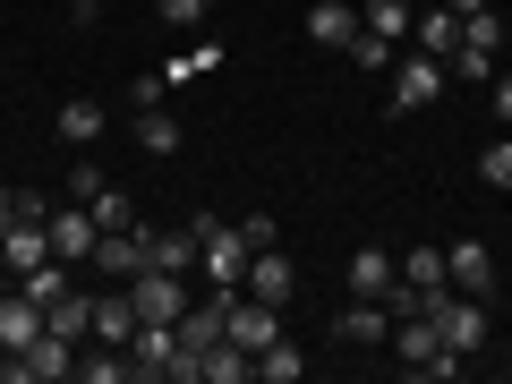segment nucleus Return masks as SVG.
Here are the masks:
<instances>
[{
	"label": "nucleus",
	"mask_w": 512,
	"mask_h": 384,
	"mask_svg": "<svg viewBox=\"0 0 512 384\" xmlns=\"http://www.w3.org/2000/svg\"><path fill=\"white\" fill-rule=\"evenodd\" d=\"M197 265H205V282L239 291V282H248V231H239V222H214V214H197Z\"/></svg>",
	"instance_id": "obj_1"
},
{
	"label": "nucleus",
	"mask_w": 512,
	"mask_h": 384,
	"mask_svg": "<svg viewBox=\"0 0 512 384\" xmlns=\"http://www.w3.org/2000/svg\"><path fill=\"white\" fill-rule=\"evenodd\" d=\"M128 376H163V384H205L197 359L180 350V333L171 325H137V342H128Z\"/></svg>",
	"instance_id": "obj_2"
},
{
	"label": "nucleus",
	"mask_w": 512,
	"mask_h": 384,
	"mask_svg": "<svg viewBox=\"0 0 512 384\" xmlns=\"http://www.w3.org/2000/svg\"><path fill=\"white\" fill-rule=\"evenodd\" d=\"M427 325H436V342L453 350V359H478V350H487V308H478L470 291H461V299L444 291L436 308H427Z\"/></svg>",
	"instance_id": "obj_3"
},
{
	"label": "nucleus",
	"mask_w": 512,
	"mask_h": 384,
	"mask_svg": "<svg viewBox=\"0 0 512 384\" xmlns=\"http://www.w3.org/2000/svg\"><path fill=\"white\" fill-rule=\"evenodd\" d=\"M0 376H18V384H60V376H77V342L43 325L26 350H9V367H0Z\"/></svg>",
	"instance_id": "obj_4"
},
{
	"label": "nucleus",
	"mask_w": 512,
	"mask_h": 384,
	"mask_svg": "<svg viewBox=\"0 0 512 384\" xmlns=\"http://www.w3.org/2000/svg\"><path fill=\"white\" fill-rule=\"evenodd\" d=\"M393 359H402L410 376H427V384H436V376H461V359L436 342V325H427V316H402V325H393Z\"/></svg>",
	"instance_id": "obj_5"
},
{
	"label": "nucleus",
	"mask_w": 512,
	"mask_h": 384,
	"mask_svg": "<svg viewBox=\"0 0 512 384\" xmlns=\"http://www.w3.org/2000/svg\"><path fill=\"white\" fill-rule=\"evenodd\" d=\"M222 333H231V342L256 359V350L282 333V308H274V299H256V291H231V308H222Z\"/></svg>",
	"instance_id": "obj_6"
},
{
	"label": "nucleus",
	"mask_w": 512,
	"mask_h": 384,
	"mask_svg": "<svg viewBox=\"0 0 512 384\" xmlns=\"http://www.w3.org/2000/svg\"><path fill=\"white\" fill-rule=\"evenodd\" d=\"M128 299H137V316H146V325H180V308H188V274L146 265V274L128 282Z\"/></svg>",
	"instance_id": "obj_7"
},
{
	"label": "nucleus",
	"mask_w": 512,
	"mask_h": 384,
	"mask_svg": "<svg viewBox=\"0 0 512 384\" xmlns=\"http://www.w3.org/2000/svg\"><path fill=\"white\" fill-rule=\"evenodd\" d=\"M86 265H94V274H111V282H137V274H146V222H128V231H103Z\"/></svg>",
	"instance_id": "obj_8"
},
{
	"label": "nucleus",
	"mask_w": 512,
	"mask_h": 384,
	"mask_svg": "<svg viewBox=\"0 0 512 384\" xmlns=\"http://www.w3.org/2000/svg\"><path fill=\"white\" fill-rule=\"evenodd\" d=\"M0 265H9V282H26L35 265H52V222H9V239H0Z\"/></svg>",
	"instance_id": "obj_9"
},
{
	"label": "nucleus",
	"mask_w": 512,
	"mask_h": 384,
	"mask_svg": "<svg viewBox=\"0 0 512 384\" xmlns=\"http://www.w3.org/2000/svg\"><path fill=\"white\" fill-rule=\"evenodd\" d=\"M444 282H453V291H495V248L487 239H453V248H444Z\"/></svg>",
	"instance_id": "obj_10"
},
{
	"label": "nucleus",
	"mask_w": 512,
	"mask_h": 384,
	"mask_svg": "<svg viewBox=\"0 0 512 384\" xmlns=\"http://www.w3.org/2000/svg\"><path fill=\"white\" fill-rule=\"evenodd\" d=\"M333 342H350V350L393 342V308H384V299H350V308L333 316Z\"/></svg>",
	"instance_id": "obj_11"
},
{
	"label": "nucleus",
	"mask_w": 512,
	"mask_h": 384,
	"mask_svg": "<svg viewBox=\"0 0 512 384\" xmlns=\"http://www.w3.org/2000/svg\"><path fill=\"white\" fill-rule=\"evenodd\" d=\"M444 94V60H427V52H410L402 69H393V111H427Z\"/></svg>",
	"instance_id": "obj_12"
},
{
	"label": "nucleus",
	"mask_w": 512,
	"mask_h": 384,
	"mask_svg": "<svg viewBox=\"0 0 512 384\" xmlns=\"http://www.w3.org/2000/svg\"><path fill=\"white\" fill-rule=\"evenodd\" d=\"M43 325H52V316H43V299L9 282V291H0V342H9V350H26V342L43 333Z\"/></svg>",
	"instance_id": "obj_13"
},
{
	"label": "nucleus",
	"mask_w": 512,
	"mask_h": 384,
	"mask_svg": "<svg viewBox=\"0 0 512 384\" xmlns=\"http://www.w3.org/2000/svg\"><path fill=\"white\" fill-rule=\"evenodd\" d=\"M239 291H256V299H274V308H282V299L299 291V265H291L282 248H256V256H248V282H239Z\"/></svg>",
	"instance_id": "obj_14"
},
{
	"label": "nucleus",
	"mask_w": 512,
	"mask_h": 384,
	"mask_svg": "<svg viewBox=\"0 0 512 384\" xmlns=\"http://www.w3.org/2000/svg\"><path fill=\"white\" fill-rule=\"evenodd\" d=\"M308 43L316 52H350V43H359V9H350V0H316L308 9Z\"/></svg>",
	"instance_id": "obj_15"
},
{
	"label": "nucleus",
	"mask_w": 512,
	"mask_h": 384,
	"mask_svg": "<svg viewBox=\"0 0 512 384\" xmlns=\"http://www.w3.org/2000/svg\"><path fill=\"white\" fill-rule=\"evenodd\" d=\"M94 239H103V222H94L86 205L52 214V256H60V265H86V256H94Z\"/></svg>",
	"instance_id": "obj_16"
},
{
	"label": "nucleus",
	"mask_w": 512,
	"mask_h": 384,
	"mask_svg": "<svg viewBox=\"0 0 512 384\" xmlns=\"http://www.w3.org/2000/svg\"><path fill=\"white\" fill-rule=\"evenodd\" d=\"M137 325H146V316H137V299H128V282H120L111 299H94V342L128 350V342H137Z\"/></svg>",
	"instance_id": "obj_17"
},
{
	"label": "nucleus",
	"mask_w": 512,
	"mask_h": 384,
	"mask_svg": "<svg viewBox=\"0 0 512 384\" xmlns=\"http://www.w3.org/2000/svg\"><path fill=\"white\" fill-rule=\"evenodd\" d=\"M410 35H419L427 60H453V52H461V9H419V18H410Z\"/></svg>",
	"instance_id": "obj_18"
},
{
	"label": "nucleus",
	"mask_w": 512,
	"mask_h": 384,
	"mask_svg": "<svg viewBox=\"0 0 512 384\" xmlns=\"http://www.w3.org/2000/svg\"><path fill=\"white\" fill-rule=\"evenodd\" d=\"M103 128H111V111L94 103V94H69V103H60V146H94Z\"/></svg>",
	"instance_id": "obj_19"
},
{
	"label": "nucleus",
	"mask_w": 512,
	"mask_h": 384,
	"mask_svg": "<svg viewBox=\"0 0 512 384\" xmlns=\"http://www.w3.org/2000/svg\"><path fill=\"white\" fill-rule=\"evenodd\" d=\"M197 376H205V384H256V359H248V350L231 342V333H222V342H214V350L197 359Z\"/></svg>",
	"instance_id": "obj_20"
},
{
	"label": "nucleus",
	"mask_w": 512,
	"mask_h": 384,
	"mask_svg": "<svg viewBox=\"0 0 512 384\" xmlns=\"http://www.w3.org/2000/svg\"><path fill=\"white\" fill-rule=\"evenodd\" d=\"M256 376H265V384H299V376H308V350H299L291 333H274V342L256 350Z\"/></svg>",
	"instance_id": "obj_21"
},
{
	"label": "nucleus",
	"mask_w": 512,
	"mask_h": 384,
	"mask_svg": "<svg viewBox=\"0 0 512 384\" xmlns=\"http://www.w3.org/2000/svg\"><path fill=\"white\" fill-rule=\"evenodd\" d=\"M146 265L188 274V265H197V222H188V231H146Z\"/></svg>",
	"instance_id": "obj_22"
},
{
	"label": "nucleus",
	"mask_w": 512,
	"mask_h": 384,
	"mask_svg": "<svg viewBox=\"0 0 512 384\" xmlns=\"http://www.w3.org/2000/svg\"><path fill=\"white\" fill-rule=\"evenodd\" d=\"M410 18H419V0H359V26H367V35H384V43H402Z\"/></svg>",
	"instance_id": "obj_23"
},
{
	"label": "nucleus",
	"mask_w": 512,
	"mask_h": 384,
	"mask_svg": "<svg viewBox=\"0 0 512 384\" xmlns=\"http://www.w3.org/2000/svg\"><path fill=\"white\" fill-rule=\"evenodd\" d=\"M43 316H52V333H69V342H86V333H94V291H77V282H69V291H60L52 308H43Z\"/></svg>",
	"instance_id": "obj_24"
},
{
	"label": "nucleus",
	"mask_w": 512,
	"mask_h": 384,
	"mask_svg": "<svg viewBox=\"0 0 512 384\" xmlns=\"http://www.w3.org/2000/svg\"><path fill=\"white\" fill-rule=\"evenodd\" d=\"M384 291H393V256L359 248V256H350V299H384Z\"/></svg>",
	"instance_id": "obj_25"
},
{
	"label": "nucleus",
	"mask_w": 512,
	"mask_h": 384,
	"mask_svg": "<svg viewBox=\"0 0 512 384\" xmlns=\"http://www.w3.org/2000/svg\"><path fill=\"white\" fill-rule=\"evenodd\" d=\"M137 146H146V154H180V120H171L163 103H154V111H137Z\"/></svg>",
	"instance_id": "obj_26"
},
{
	"label": "nucleus",
	"mask_w": 512,
	"mask_h": 384,
	"mask_svg": "<svg viewBox=\"0 0 512 384\" xmlns=\"http://www.w3.org/2000/svg\"><path fill=\"white\" fill-rule=\"evenodd\" d=\"M402 282H410V291H453V282H444V248H410L402 256Z\"/></svg>",
	"instance_id": "obj_27"
},
{
	"label": "nucleus",
	"mask_w": 512,
	"mask_h": 384,
	"mask_svg": "<svg viewBox=\"0 0 512 384\" xmlns=\"http://www.w3.org/2000/svg\"><path fill=\"white\" fill-rule=\"evenodd\" d=\"M444 77H461V86H495V52H487V43H461V52L444 60Z\"/></svg>",
	"instance_id": "obj_28"
},
{
	"label": "nucleus",
	"mask_w": 512,
	"mask_h": 384,
	"mask_svg": "<svg viewBox=\"0 0 512 384\" xmlns=\"http://www.w3.org/2000/svg\"><path fill=\"white\" fill-rule=\"evenodd\" d=\"M86 214H94V222H103V231H128V222H137V205H128V197H120V188H111V180H103V188H94V197H86Z\"/></svg>",
	"instance_id": "obj_29"
},
{
	"label": "nucleus",
	"mask_w": 512,
	"mask_h": 384,
	"mask_svg": "<svg viewBox=\"0 0 512 384\" xmlns=\"http://www.w3.org/2000/svg\"><path fill=\"white\" fill-rule=\"evenodd\" d=\"M478 180H487V188H504V197H512V137H495V146L478 154Z\"/></svg>",
	"instance_id": "obj_30"
},
{
	"label": "nucleus",
	"mask_w": 512,
	"mask_h": 384,
	"mask_svg": "<svg viewBox=\"0 0 512 384\" xmlns=\"http://www.w3.org/2000/svg\"><path fill=\"white\" fill-rule=\"evenodd\" d=\"M77 376H86V384H128V350L103 342V359H77Z\"/></svg>",
	"instance_id": "obj_31"
},
{
	"label": "nucleus",
	"mask_w": 512,
	"mask_h": 384,
	"mask_svg": "<svg viewBox=\"0 0 512 384\" xmlns=\"http://www.w3.org/2000/svg\"><path fill=\"white\" fill-rule=\"evenodd\" d=\"M461 43H487V52H504V18H495V9H470V18H461Z\"/></svg>",
	"instance_id": "obj_32"
},
{
	"label": "nucleus",
	"mask_w": 512,
	"mask_h": 384,
	"mask_svg": "<svg viewBox=\"0 0 512 384\" xmlns=\"http://www.w3.org/2000/svg\"><path fill=\"white\" fill-rule=\"evenodd\" d=\"M205 9H214V0H154V18L180 26V35H188V26H205Z\"/></svg>",
	"instance_id": "obj_33"
},
{
	"label": "nucleus",
	"mask_w": 512,
	"mask_h": 384,
	"mask_svg": "<svg viewBox=\"0 0 512 384\" xmlns=\"http://www.w3.org/2000/svg\"><path fill=\"white\" fill-rule=\"evenodd\" d=\"M350 60H359V69H393V43H384V35H367V26H359V43H350Z\"/></svg>",
	"instance_id": "obj_34"
},
{
	"label": "nucleus",
	"mask_w": 512,
	"mask_h": 384,
	"mask_svg": "<svg viewBox=\"0 0 512 384\" xmlns=\"http://www.w3.org/2000/svg\"><path fill=\"white\" fill-rule=\"evenodd\" d=\"M163 94H171V77H163V69H154V77H137V86H128V111H154Z\"/></svg>",
	"instance_id": "obj_35"
},
{
	"label": "nucleus",
	"mask_w": 512,
	"mask_h": 384,
	"mask_svg": "<svg viewBox=\"0 0 512 384\" xmlns=\"http://www.w3.org/2000/svg\"><path fill=\"white\" fill-rule=\"evenodd\" d=\"M239 231H248V256H256V248H282V222H274V214H248Z\"/></svg>",
	"instance_id": "obj_36"
},
{
	"label": "nucleus",
	"mask_w": 512,
	"mask_h": 384,
	"mask_svg": "<svg viewBox=\"0 0 512 384\" xmlns=\"http://www.w3.org/2000/svg\"><path fill=\"white\" fill-rule=\"evenodd\" d=\"M495 120L512 128V77H504V86H495Z\"/></svg>",
	"instance_id": "obj_37"
},
{
	"label": "nucleus",
	"mask_w": 512,
	"mask_h": 384,
	"mask_svg": "<svg viewBox=\"0 0 512 384\" xmlns=\"http://www.w3.org/2000/svg\"><path fill=\"white\" fill-rule=\"evenodd\" d=\"M0 222H18V188H0Z\"/></svg>",
	"instance_id": "obj_38"
},
{
	"label": "nucleus",
	"mask_w": 512,
	"mask_h": 384,
	"mask_svg": "<svg viewBox=\"0 0 512 384\" xmlns=\"http://www.w3.org/2000/svg\"><path fill=\"white\" fill-rule=\"evenodd\" d=\"M69 18H103V0H69Z\"/></svg>",
	"instance_id": "obj_39"
},
{
	"label": "nucleus",
	"mask_w": 512,
	"mask_h": 384,
	"mask_svg": "<svg viewBox=\"0 0 512 384\" xmlns=\"http://www.w3.org/2000/svg\"><path fill=\"white\" fill-rule=\"evenodd\" d=\"M444 9H461V18H470V9H495V0H444Z\"/></svg>",
	"instance_id": "obj_40"
},
{
	"label": "nucleus",
	"mask_w": 512,
	"mask_h": 384,
	"mask_svg": "<svg viewBox=\"0 0 512 384\" xmlns=\"http://www.w3.org/2000/svg\"><path fill=\"white\" fill-rule=\"evenodd\" d=\"M0 291H9V265H0Z\"/></svg>",
	"instance_id": "obj_41"
},
{
	"label": "nucleus",
	"mask_w": 512,
	"mask_h": 384,
	"mask_svg": "<svg viewBox=\"0 0 512 384\" xmlns=\"http://www.w3.org/2000/svg\"><path fill=\"white\" fill-rule=\"evenodd\" d=\"M0 239H9V222H0Z\"/></svg>",
	"instance_id": "obj_42"
}]
</instances>
